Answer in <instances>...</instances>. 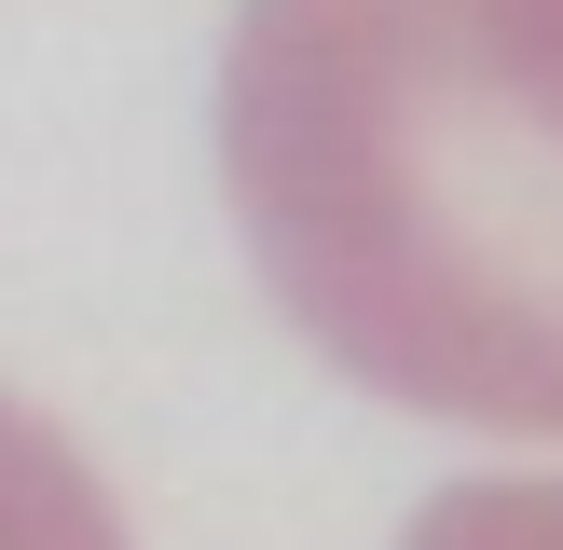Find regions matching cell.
I'll list each match as a JSON object with an SVG mask.
<instances>
[{
	"instance_id": "6da1fadb",
	"label": "cell",
	"mask_w": 563,
	"mask_h": 550,
	"mask_svg": "<svg viewBox=\"0 0 563 550\" xmlns=\"http://www.w3.org/2000/svg\"><path fill=\"white\" fill-rule=\"evenodd\" d=\"M207 138L330 372L440 427H563V0H234Z\"/></svg>"
},
{
	"instance_id": "7a4b0ae2",
	"label": "cell",
	"mask_w": 563,
	"mask_h": 550,
	"mask_svg": "<svg viewBox=\"0 0 563 550\" xmlns=\"http://www.w3.org/2000/svg\"><path fill=\"white\" fill-rule=\"evenodd\" d=\"M0 550H137L110 482L82 468V440L55 413H27L14 385H0Z\"/></svg>"
}]
</instances>
